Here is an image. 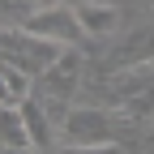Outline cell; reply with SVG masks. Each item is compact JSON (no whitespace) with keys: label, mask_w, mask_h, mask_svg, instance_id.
I'll return each instance as SVG.
<instances>
[{"label":"cell","mask_w":154,"mask_h":154,"mask_svg":"<svg viewBox=\"0 0 154 154\" xmlns=\"http://www.w3.org/2000/svg\"><path fill=\"white\" fill-rule=\"evenodd\" d=\"M116 116L107 107H69L60 120L64 146H116Z\"/></svg>","instance_id":"3957f363"},{"label":"cell","mask_w":154,"mask_h":154,"mask_svg":"<svg viewBox=\"0 0 154 154\" xmlns=\"http://www.w3.org/2000/svg\"><path fill=\"white\" fill-rule=\"evenodd\" d=\"M107 69H111V73L154 69V22L133 26L120 43H111V51H107Z\"/></svg>","instance_id":"8992f818"},{"label":"cell","mask_w":154,"mask_h":154,"mask_svg":"<svg viewBox=\"0 0 154 154\" xmlns=\"http://www.w3.org/2000/svg\"><path fill=\"white\" fill-rule=\"evenodd\" d=\"M60 154H120V146H60Z\"/></svg>","instance_id":"8fae6325"},{"label":"cell","mask_w":154,"mask_h":154,"mask_svg":"<svg viewBox=\"0 0 154 154\" xmlns=\"http://www.w3.org/2000/svg\"><path fill=\"white\" fill-rule=\"evenodd\" d=\"M77 22H82L86 34L107 38V34H116V30L124 26V13L116 9V5H103V0H82V5H77Z\"/></svg>","instance_id":"52a82bcc"},{"label":"cell","mask_w":154,"mask_h":154,"mask_svg":"<svg viewBox=\"0 0 154 154\" xmlns=\"http://www.w3.org/2000/svg\"><path fill=\"white\" fill-rule=\"evenodd\" d=\"M60 51L64 47H56V43H47V38H38L30 30H5V64L30 73L34 82L60 60Z\"/></svg>","instance_id":"277c9868"},{"label":"cell","mask_w":154,"mask_h":154,"mask_svg":"<svg viewBox=\"0 0 154 154\" xmlns=\"http://www.w3.org/2000/svg\"><path fill=\"white\" fill-rule=\"evenodd\" d=\"M5 150H13V154H26V150H34L22 107H9V103H5Z\"/></svg>","instance_id":"30bf717a"},{"label":"cell","mask_w":154,"mask_h":154,"mask_svg":"<svg viewBox=\"0 0 154 154\" xmlns=\"http://www.w3.org/2000/svg\"><path fill=\"white\" fill-rule=\"evenodd\" d=\"M82 77H86V56L77 51V47H64L60 60H56V64L34 82V99L51 111L56 128H60V120L69 116V107H73V99H77V90H82Z\"/></svg>","instance_id":"6da1fadb"},{"label":"cell","mask_w":154,"mask_h":154,"mask_svg":"<svg viewBox=\"0 0 154 154\" xmlns=\"http://www.w3.org/2000/svg\"><path fill=\"white\" fill-rule=\"evenodd\" d=\"M22 30L47 38V43H56V47H77V43L86 38L82 22H77V9H69V5H47V9H38Z\"/></svg>","instance_id":"5b68a950"},{"label":"cell","mask_w":154,"mask_h":154,"mask_svg":"<svg viewBox=\"0 0 154 154\" xmlns=\"http://www.w3.org/2000/svg\"><path fill=\"white\" fill-rule=\"evenodd\" d=\"M22 116H26V128H30L34 150H51V128H56L51 111L38 103V99H30V103H22Z\"/></svg>","instance_id":"ba28073f"},{"label":"cell","mask_w":154,"mask_h":154,"mask_svg":"<svg viewBox=\"0 0 154 154\" xmlns=\"http://www.w3.org/2000/svg\"><path fill=\"white\" fill-rule=\"evenodd\" d=\"M150 141H154V124H150Z\"/></svg>","instance_id":"4fadbf2b"},{"label":"cell","mask_w":154,"mask_h":154,"mask_svg":"<svg viewBox=\"0 0 154 154\" xmlns=\"http://www.w3.org/2000/svg\"><path fill=\"white\" fill-rule=\"evenodd\" d=\"M5 154H13V150H5ZM26 154H38V150H26Z\"/></svg>","instance_id":"7c38bea8"},{"label":"cell","mask_w":154,"mask_h":154,"mask_svg":"<svg viewBox=\"0 0 154 154\" xmlns=\"http://www.w3.org/2000/svg\"><path fill=\"white\" fill-rule=\"evenodd\" d=\"M0 82H5V103H9V107H22V103L34 99V77H30V73L5 64V69H0Z\"/></svg>","instance_id":"9c48e42d"},{"label":"cell","mask_w":154,"mask_h":154,"mask_svg":"<svg viewBox=\"0 0 154 154\" xmlns=\"http://www.w3.org/2000/svg\"><path fill=\"white\" fill-rule=\"evenodd\" d=\"M107 103L116 120L133 124H154V69H133L116 73L107 82Z\"/></svg>","instance_id":"7a4b0ae2"}]
</instances>
